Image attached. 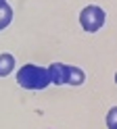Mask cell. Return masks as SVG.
<instances>
[{
  "mask_svg": "<svg viewBox=\"0 0 117 129\" xmlns=\"http://www.w3.org/2000/svg\"><path fill=\"white\" fill-rule=\"evenodd\" d=\"M17 83L23 90H44L50 83L48 71L44 67H38V64H25L17 71Z\"/></svg>",
  "mask_w": 117,
  "mask_h": 129,
  "instance_id": "6da1fadb",
  "label": "cell"
},
{
  "mask_svg": "<svg viewBox=\"0 0 117 129\" xmlns=\"http://www.w3.org/2000/svg\"><path fill=\"white\" fill-rule=\"evenodd\" d=\"M105 19H107L105 11L100 9V6H96V4H90L86 9H82V13H80V25L86 29L88 34L98 31L105 25Z\"/></svg>",
  "mask_w": 117,
  "mask_h": 129,
  "instance_id": "7a4b0ae2",
  "label": "cell"
},
{
  "mask_svg": "<svg viewBox=\"0 0 117 129\" xmlns=\"http://www.w3.org/2000/svg\"><path fill=\"white\" fill-rule=\"evenodd\" d=\"M46 71H48V79H50V83H54V85H65V83H67V71H69V64L52 62Z\"/></svg>",
  "mask_w": 117,
  "mask_h": 129,
  "instance_id": "3957f363",
  "label": "cell"
},
{
  "mask_svg": "<svg viewBox=\"0 0 117 129\" xmlns=\"http://www.w3.org/2000/svg\"><path fill=\"white\" fill-rule=\"evenodd\" d=\"M15 71V56L13 54H0V77H6Z\"/></svg>",
  "mask_w": 117,
  "mask_h": 129,
  "instance_id": "277c9868",
  "label": "cell"
},
{
  "mask_svg": "<svg viewBox=\"0 0 117 129\" xmlns=\"http://www.w3.org/2000/svg\"><path fill=\"white\" fill-rule=\"evenodd\" d=\"M86 75H84V71L80 67H71L69 64V71H67V83L69 85H82Z\"/></svg>",
  "mask_w": 117,
  "mask_h": 129,
  "instance_id": "5b68a950",
  "label": "cell"
},
{
  "mask_svg": "<svg viewBox=\"0 0 117 129\" xmlns=\"http://www.w3.org/2000/svg\"><path fill=\"white\" fill-rule=\"evenodd\" d=\"M11 21H13V9L6 2H2V4H0V29L8 27Z\"/></svg>",
  "mask_w": 117,
  "mask_h": 129,
  "instance_id": "8992f818",
  "label": "cell"
},
{
  "mask_svg": "<svg viewBox=\"0 0 117 129\" xmlns=\"http://www.w3.org/2000/svg\"><path fill=\"white\" fill-rule=\"evenodd\" d=\"M115 108H111V112H109V127H111V129H115V125H113V117H115Z\"/></svg>",
  "mask_w": 117,
  "mask_h": 129,
  "instance_id": "52a82bcc",
  "label": "cell"
},
{
  "mask_svg": "<svg viewBox=\"0 0 117 129\" xmlns=\"http://www.w3.org/2000/svg\"><path fill=\"white\" fill-rule=\"evenodd\" d=\"M2 2H6V0H0V4H2Z\"/></svg>",
  "mask_w": 117,
  "mask_h": 129,
  "instance_id": "ba28073f",
  "label": "cell"
}]
</instances>
